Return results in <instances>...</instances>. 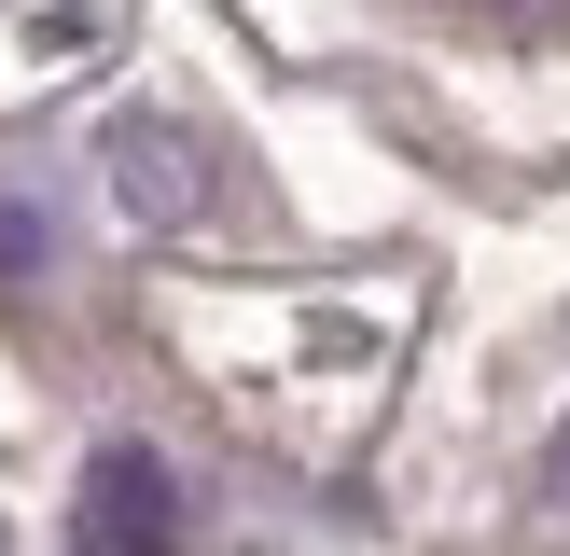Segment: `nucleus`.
<instances>
[{
  "label": "nucleus",
  "mask_w": 570,
  "mask_h": 556,
  "mask_svg": "<svg viewBox=\"0 0 570 556\" xmlns=\"http://www.w3.org/2000/svg\"><path fill=\"white\" fill-rule=\"evenodd\" d=\"M70 556H167V459L154 445H98L83 515H70Z\"/></svg>",
  "instance_id": "nucleus-1"
},
{
  "label": "nucleus",
  "mask_w": 570,
  "mask_h": 556,
  "mask_svg": "<svg viewBox=\"0 0 570 556\" xmlns=\"http://www.w3.org/2000/svg\"><path fill=\"white\" fill-rule=\"evenodd\" d=\"M111 167H126V209H139V222H181V209H195V153H181V139L126 126V139H111Z\"/></svg>",
  "instance_id": "nucleus-2"
}]
</instances>
